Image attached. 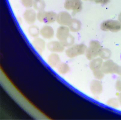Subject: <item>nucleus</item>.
<instances>
[{
    "mask_svg": "<svg viewBox=\"0 0 121 120\" xmlns=\"http://www.w3.org/2000/svg\"><path fill=\"white\" fill-rule=\"evenodd\" d=\"M90 88L92 93L96 96L100 95L103 91L102 84L98 80L92 81L90 84Z\"/></svg>",
    "mask_w": 121,
    "mask_h": 120,
    "instance_id": "11",
    "label": "nucleus"
},
{
    "mask_svg": "<svg viewBox=\"0 0 121 120\" xmlns=\"http://www.w3.org/2000/svg\"><path fill=\"white\" fill-rule=\"evenodd\" d=\"M54 34L53 28L48 25L43 26L40 30V35L45 39H51L54 37Z\"/></svg>",
    "mask_w": 121,
    "mask_h": 120,
    "instance_id": "12",
    "label": "nucleus"
},
{
    "mask_svg": "<svg viewBox=\"0 0 121 120\" xmlns=\"http://www.w3.org/2000/svg\"><path fill=\"white\" fill-rule=\"evenodd\" d=\"M64 7L66 10L77 13L82 10L83 3L82 0H65Z\"/></svg>",
    "mask_w": 121,
    "mask_h": 120,
    "instance_id": "5",
    "label": "nucleus"
},
{
    "mask_svg": "<svg viewBox=\"0 0 121 120\" xmlns=\"http://www.w3.org/2000/svg\"><path fill=\"white\" fill-rule=\"evenodd\" d=\"M116 88L117 90L121 92V80H118L116 83Z\"/></svg>",
    "mask_w": 121,
    "mask_h": 120,
    "instance_id": "26",
    "label": "nucleus"
},
{
    "mask_svg": "<svg viewBox=\"0 0 121 120\" xmlns=\"http://www.w3.org/2000/svg\"><path fill=\"white\" fill-rule=\"evenodd\" d=\"M57 69L58 73L61 75H65L70 71L69 66L66 63H61Z\"/></svg>",
    "mask_w": 121,
    "mask_h": 120,
    "instance_id": "20",
    "label": "nucleus"
},
{
    "mask_svg": "<svg viewBox=\"0 0 121 120\" xmlns=\"http://www.w3.org/2000/svg\"><path fill=\"white\" fill-rule=\"evenodd\" d=\"M68 27L71 32L76 33L79 31L82 27V23L80 21L75 18H73Z\"/></svg>",
    "mask_w": 121,
    "mask_h": 120,
    "instance_id": "16",
    "label": "nucleus"
},
{
    "mask_svg": "<svg viewBox=\"0 0 121 120\" xmlns=\"http://www.w3.org/2000/svg\"><path fill=\"white\" fill-rule=\"evenodd\" d=\"M47 47L48 50L52 53H61L65 50L64 46L60 41H53L50 42L47 44Z\"/></svg>",
    "mask_w": 121,
    "mask_h": 120,
    "instance_id": "10",
    "label": "nucleus"
},
{
    "mask_svg": "<svg viewBox=\"0 0 121 120\" xmlns=\"http://www.w3.org/2000/svg\"><path fill=\"white\" fill-rule=\"evenodd\" d=\"M117 74H118V75L121 76V66L119 67V69L118 72V73H117Z\"/></svg>",
    "mask_w": 121,
    "mask_h": 120,
    "instance_id": "28",
    "label": "nucleus"
},
{
    "mask_svg": "<svg viewBox=\"0 0 121 120\" xmlns=\"http://www.w3.org/2000/svg\"><path fill=\"white\" fill-rule=\"evenodd\" d=\"M118 100H119V101L120 104V105H121V93L119 95V96H118Z\"/></svg>",
    "mask_w": 121,
    "mask_h": 120,
    "instance_id": "27",
    "label": "nucleus"
},
{
    "mask_svg": "<svg viewBox=\"0 0 121 120\" xmlns=\"http://www.w3.org/2000/svg\"><path fill=\"white\" fill-rule=\"evenodd\" d=\"M61 43L65 47H70L73 46L74 43V38L72 35L70 34L69 36L65 40L61 42Z\"/></svg>",
    "mask_w": 121,
    "mask_h": 120,
    "instance_id": "21",
    "label": "nucleus"
},
{
    "mask_svg": "<svg viewBox=\"0 0 121 120\" xmlns=\"http://www.w3.org/2000/svg\"></svg>",
    "mask_w": 121,
    "mask_h": 120,
    "instance_id": "31",
    "label": "nucleus"
},
{
    "mask_svg": "<svg viewBox=\"0 0 121 120\" xmlns=\"http://www.w3.org/2000/svg\"><path fill=\"white\" fill-rule=\"evenodd\" d=\"M47 61L49 65L53 68H57L59 64L61 63L59 56L56 54V53H52L50 55H49Z\"/></svg>",
    "mask_w": 121,
    "mask_h": 120,
    "instance_id": "14",
    "label": "nucleus"
},
{
    "mask_svg": "<svg viewBox=\"0 0 121 120\" xmlns=\"http://www.w3.org/2000/svg\"><path fill=\"white\" fill-rule=\"evenodd\" d=\"M87 49V47L86 46L83 44L73 45L66 49L65 54L68 57L73 58L77 56L86 53Z\"/></svg>",
    "mask_w": 121,
    "mask_h": 120,
    "instance_id": "2",
    "label": "nucleus"
},
{
    "mask_svg": "<svg viewBox=\"0 0 121 120\" xmlns=\"http://www.w3.org/2000/svg\"><path fill=\"white\" fill-rule=\"evenodd\" d=\"M73 18L70 14L66 11H61L57 14L56 22L60 26H68Z\"/></svg>",
    "mask_w": 121,
    "mask_h": 120,
    "instance_id": "7",
    "label": "nucleus"
},
{
    "mask_svg": "<svg viewBox=\"0 0 121 120\" xmlns=\"http://www.w3.org/2000/svg\"><path fill=\"white\" fill-rule=\"evenodd\" d=\"M103 63H104V61H103V59L102 58H101L100 57H96L91 60V62L89 64L90 68L93 72L100 69H101Z\"/></svg>",
    "mask_w": 121,
    "mask_h": 120,
    "instance_id": "15",
    "label": "nucleus"
},
{
    "mask_svg": "<svg viewBox=\"0 0 121 120\" xmlns=\"http://www.w3.org/2000/svg\"><path fill=\"white\" fill-rule=\"evenodd\" d=\"M100 29L104 31L116 33L121 30V23L119 20H106L101 23Z\"/></svg>",
    "mask_w": 121,
    "mask_h": 120,
    "instance_id": "3",
    "label": "nucleus"
},
{
    "mask_svg": "<svg viewBox=\"0 0 121 120\" xmlns=\"http://www.w3.org/2000/svg\"><path fill=\"white\" fill-rule=\"evenodd\" d=\"M111 0H94V2H95L97 4H99L101 5H106L108 4Z\"/></svg>",
    "mask_w": 121,
    "mask_h": 120,
    "instance_id": "25",
    "label": "nucleus"
},
{
    "mask_svg": "<svg viewBox=\"0 0 121 120\" xmlns=\"http://www.w3.org/2000/svg\"><path fill=\"white\" fill-rule=\"evenodd\" d=\"M28 32L31 37L35 38L40 34V30L37 26L32 24L28 28Z\"/></svg>",
    "mask_w": 121,
    "mask_h": 120,
    "instance_id": "17",
    "label": "nucleus"
},
{
    "mask_svg": "<svg viewBox=\"0 0 121 120\" xmlns=\"http://www.w3.org/2000/svg\"><path fill=\"white\" fill-rule=\"evenodd\" d=\"M70 31L68 26H60L57 30L56 38L59 41L63 42L69 36Z\"/></svg>",
    "mask_w": 121,
    "mask_h": 120,
    "instance_id": "9",
    "label": "nucleus"
},
{
    "mask_svg": "<svg viewBox=\"0 0 121 120\" xmlns=\"http://www.w3.org/2000/svg\"><path fill=\"white\" fill-rule=\"evenodd\" d=\"M32 44H33L35 50L40 54H42L45 50L46 48V43L45 41L42 38L39 37L34 38V39L32 42Z\"/></svg>",
    "mask_w": 121,
    "mask_h": 120,
    "instance_id": "13",
    "label": "nucleus"
},
{
    "mask_svg": "<svg viewBox=\"0 0 121 120\" xmlns=\"http://www.w3.org/2000/svg\"><path fill=\"white\" fill-rule=\"evenodd\" d=\"M84 1H94V0H84Z\"/></svg>",
    "mask_w": 121,
    "mask_h": 120,
    "instance_id": "30",
    "label": "nucleus"
},
{
    "mask_svg": "<svg viewBox=\"0 0 121 120\" xmlns=\"http://www.w3.org/2000/svg\"><path fill=\"white\" fill-rule=\"evenodd\" d=\"M120 66L112 60L108 59L103 63L101 69L105 74L117 73Z\"/></svg>",
    "mask_w": 121,
    "mask_h": 120,
    "instance_id": "6",
    "label": "nucleus"
},
{
    "mask_svg": "<svg viewBox=\"0 0 121 120\" xmlns=\"http://www.w3.org/2000/svg\"><path fill=\"white\" fill-rule=\"evenodd\" d=\"M57 14L53 11H45L44 10L37 13V20L41 23L51 24L56 21Z\"/></svg>",
    "mask_w": 121,
    "mask_h": 120,
    "instance_id": "4",
    "label": "nucleus"
},
{
    "mask_svg": "<svg viewBox=\"0 0 121 120\" xmlns=\"http://www.w3.org/2000/svg\"><path fill=\"white\" fill-rule=\"evenodd\" d=\"M107 104L110 107L117 108L119 107L120 103L118 99L115 98H112L110 99L107 101Z\"/></svg>",
    "mask_w": 121,
    "mask_h": 120,
    "instance_id": "22",
    "label": "nucleus"
},
{
    "mask_svg": "<svg viewBox=\"0 0 121 120\" xmlns=\"http://www.w3.org/2000/svg\"><path fill=\"white\" fill-rule=\"evenodd\" d=\"M119 21L120 22V23H121V12L120 13V14L119 15Z\"/></svg>",
    "mask_w": 121,
    "mask_h": 120,
    "instance_id": "29",
    "label": "nucleus"
},
{
    "mask_svg": "<svg viewBox=\"0 0 121 120\" xmlns=\"http://www.w3.org/2000/svg\"><path fill=\"white\" fill-rule=\"evenodd\" d=\"M23 18L28 24H34L37 20V13L34 9H27L23 13Z\"/></svg>",
    "mask_w": 121,
    "mask_h": 120,
    "instance_id": "8",
    "label": "nucleus"
},
{
    "mask_svg": "<svg viewBox=\"0 0 121 120\" xmlns=\"http://www.w3.org/2000/svg\"><path fill=\"white\" fill-rule=\"evenodd\" d=\"M104 74L105 73L103 72L101 69L95 70V71L93 72L94 76L97 80H102L104 77Z\"/></svg>",
    "mask_w": 121,
    "mask_h": 120,
    "instance_id": "24",
    "label": "nucleus"
},
{
    "mask_svg": "<svg viewBox=\"0 0 121 120\" xmlns=\"http://www.w3.org/2000/svg\"><path fill=\"white\" fill-rule=\"evenodd\" d=\"M101 45L98 41L93 40L90 42L89 47L87 48L86 51V56L87 58L92 60L96 58L99 55V53L102 49Z\"/></svg>",
    "mask_w": 121,
    "mask_h": 120,
    "instance_id": "1",
    "label": "nucleus"
},
{
    "mask_svg": "<svg viewBox=\"0 0 121 120\" xmlns=\"http://www.w3.org/2000/svg\"><path fill=\"white\" fill-rule=\"evenodd\" d=\"M34 0H21V4L26 9L31 8L33 7Z\"/></svg>",
    "mask_w": 121,
    "mask_h": 120,
    "instance_id": "23",
    "label": "nucleus"
},
{
    "mask_svg": "<svg viewBox=\"0 0 121 120\" xmlns=\"http://www.w3.org/2000/svg\"><path fill=\"white\" fill-rule=\"evenodd\" d=\"M112 52L109 49L107 48H103L100 50L99 53V56L103 60H108L111 57Z\"/></svg>",
    "mask_w": 121,
    "mask_h": 120,
    "instance_id": "19",
    "label": "nucleus"
},
{
    "mask_svg": "<svg viewBox=\"0 0 121 120\" xmlns=\"http://www.w3.org/2000/svg\"><path fill=\"white\" fill-rule=\"evenodd\" d=\"M46 4L44 0H34L33 4V8L38 12L44 10Z\"/></svg>",
    "mask_w": 121,
    "mask_h": 120,
    "instance_id": "18",
    "label": "nucleus"
}]
</instances>
